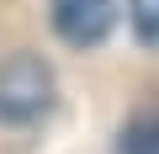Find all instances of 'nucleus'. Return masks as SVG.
Listing matches in <instances>:
<instances>
[{
	"mask_svg": "<svg viewBox=\"0 0 159 154\" xmlns=\"http://www.w3.org/2000/svg\"><path fill=\"white\" fill-rule=\"evenodd\" d=\"M53 106V69L37 53H11L0 64V122H37Z\"/></svg>",
	"mask_w": 159,
	"mask_h": 154,
	"instance_id": "f257e3e1",
	"label": "nucleus"
},
{
	"mask_svg": "<svg viewBox=\"0 0 159 154\" xmlns=\"http://www.w3.org/2000/svg\"><path fill=\"white\" fill-rule=\"evenodd\" d=\"M111 21H117V6H111V0H53V32L64 43H74V48L106 43Z\"/></svg>",
	"mask_w": 159,
	"mask_h": 154,
	"instance_id": "f03ea898",
	"label": "nucleus"
},
{
	"mask_svg": "<svg viewBox=\"0 0 159 154\" xmlns=\"http://www.w3.org/2000/svg\"><path fill=\"white\" fill-rule=\"evenodd\" d=\"M117 154H159V106L138 112V117L122 128V138H117Z\"/></svg>",
	"mask_w": 159,
	"mask_h": 154,
	"instance_id": "7ed1b4c3",
	"label": "nucleus"
},
{
	"mask_svg": "<svg viewBox=\"0 0 159 154\" xmlns=\"http://www.w3.org/2000/svg\"><path fill=\"white\" fill-rule=\"evenodd\" d=\"M133 27L143 43H159V0H133Z\"/></svg>",
	"mask_w": 159,
	"mask_h": 154,
	"instance_id": "20e7f679",
	"label": "nucleus"
}]
</instances>
